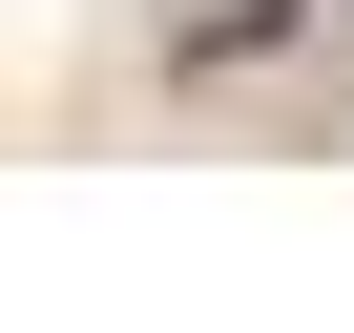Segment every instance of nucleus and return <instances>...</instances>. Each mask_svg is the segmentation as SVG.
<instances>
[{"label":"nucleus","instance_id":"nucleus-1","mask_svg":"<svg viewBox=\"0 0 354 333\" xmlns=\"http://www.w3.org/2000/svg\"><path fill=\"white\" fill-rule=\"evenodd\" d=\"M292 21H313V0H188V21H167V84H250Z\"/></svg>","mask_w":354,"mask_h":333}]
</instances>
